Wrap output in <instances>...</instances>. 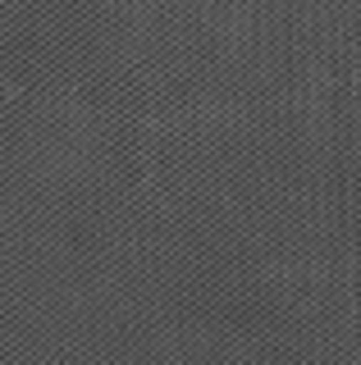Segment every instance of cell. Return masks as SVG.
Segmentation results:
<instances>
[]
</instances>
